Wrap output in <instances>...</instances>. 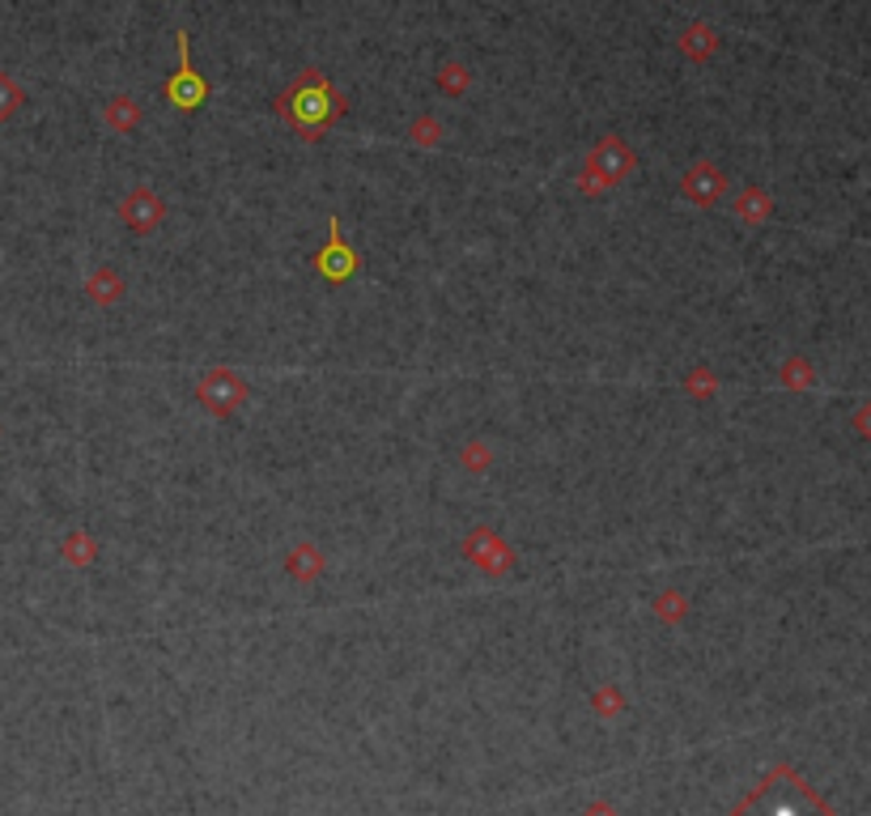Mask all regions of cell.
Listing matches in <instances>:
<instances>
[{
    "instance_id": "30bf717a",
    "label": "cell",
    "mask_w": 871,
    "mask_h": 816,
    "mask_svg": "<svg viewBox=\"0 0 871 816\" xmlns=\"http://www.w3.org/2000/svg\"><path fill=\"white\" fill-rule=\"evenodd\" d=\"M137 119H140V107L133 103V98H115V103L107 107V124L115 128V133H128Z\"/></svg>"
},
{
    "instance_id": "7c38bea8",
    "label": "cell",
    "mask_w": 871,
    "mask_h": 816,
    "mask_svg": "<svg viewBox=\"0 0 871 816\" xmlns=\"http://www.w3.org/2000/svg\"><path fill=\"white\" fill-rule=\"evenodd\" d=\"M735 213L744 221H762L765 213H769V200H765L762 191H744V196L735 200Z\"/></svg>"
},
{
    "instance_id": "9c48e42d",
    "label": "cell",
    "mask_w": 871,
    "mask_h": 816,
    "mask_svg": "<svg viewBox=\"0 0 871 816\" xmlns=\"http://www.w3.org/2000/svg\"><path fill=\"white\" fill-rule=\"evenodd\" d=\"M681 48L693 55V60H706V55L714 52V30L702 27V22H697V27H689L681 34Z\"/></svg>"
},
{
    "instance_id": "6da1fadb",
    "label": "cell",
    "mask_w": 871,
    "mask_h": 816,
    "mask_svg": "<svg viewBox=\"0 0 871 816\" xmlns=\"http://www.w3.org/2000/svg\"><path fill=\"white\" fill-rule=\"evenodd\" d=\"M276 107H281V115H285L298 133L315 136V133H324L327 124H332V115L340 111V94L332 90V82H327L319 69H306L298 82L281 94Z\"/></svg>"
},
{
    "instance_id": "52a82bcc",
    "label": "cell",
    "mask_w": 871,
    "mask_h": 816,
    "mask_svg": "<svg viewBox=\"0 0 871 816\" xmlns=\"http://www.w3.org/2000/svg\"><path fill=\"white\" fill-rule=\"evenodd\" d=\"M119 218H124V226H133L137 234H149V230H158V226H162L166 205L149 188H137L133 196H124V205H119Z\"/></svg>"
},
{
    "instance_id": "5b68a950",
    "label": "cell",
    "mask_w": 871,
    "mask_h": 816,
    "mask_svg": "<svg viewBox=\"0 0 871 816\" xmlns=\"http://www.w3.org/2000/svg\"><path fill=\"white\" fill-rule=\"evenodd\" d=\"M204 94H209V85H204V77L191 69V60H188V34L179 30V73L166 82V98L175 103V107H183V111H191V107H200L204 103Z\"/></svg>"
},
{
    "instance_id": "4fadbf2b",
    "label": "cell",
    "mask_w": 871,
    "mask_h": 816,
    "mask_svg": "<svg viewBox=\"0 0 871 816\" xmlns=\"http://www.w3.org/2000/svg\"><path fill=\"white\" fill-rule=\"evenodd\" d=\"M90 294H94L98 302H111L115 294H119V276H115L111 269H98V276L90 281Z\"/></svg>"
},
{
    "instance_id": "ba28073f",
    "label": "cell",
    "mask_w": 871,
    "mask_h": 816,
    "mask_svg": "<svg viewBox=\"0 0 871 816\" xmlns=\"http://www.w3.org/2000/svg\"><path fill=\"white\" fill-rule=\"evenodd\" d=\"M315 264H319V272H324V276H332V281H345V276L354 272L357 260H354V251L345 247V239H340V226H336V218H332V243L324 247V255H319Z\"/></svg>"
},
{
    "instance_id": "5bb4252c",
    "label": "cell",
    "mask_w": 871,
    "mask_h": 816,
    "mask_svg": "<svg viewBox=\"0 0 871 816\" xmlns=\"http://www.w3.org/2000/svg\"><path fill=\"white\" fill-rule=\"evenodd\" d=\"M18 103H22V90H18V85L0 73V119H4V115H13V111H18Z\"/></svg>"
},
{
    "instance_id": "3957f363",
    "label": "cell",
    "mask_w": 871,
    "mask_h": 816,
    "mask_svg": "<svg viewBox=\"0 0 871 816\" xmlns=\"http://www.w3.org/2000/svg\"><path fill=\"white\" fill-rule=\"evenodd\" d=\"M633 149H629L621 136H604L596 149H591V158H587V175H583V188L587 191H599V188H612V184H621L629 170H633Z\"/></svg>"
},
{
    "instance_id": "8992f818",
    "label": "cell",
    "mask_w": 871,
    "mask_h": 816,
    "mask_svg": "<svg viewBox=\"0 0 871 816\" xmlns=\"http://www.w3.org/2000/svg\"><path fill=\"white\" fill-rule=\"evenodd\" d=\"M684 200H693L697 209H710V205H718L723 200V191H727V175L718 170L714 163H697L684 170Z\"/></svg>"
},
{
    "instance_id": "277c9868",
    "label": "cell",
    "mask_w": 871,
    "mask_h": 816,
    "mask_svg": "<svg viewBox=\"0 0 871 816\" xmlns=\"http://www.w3.org/2000/svg\"><path fill=\"white\" fill-rule=\"evenodd\" d=\"M196 396H200V405L209 408V412H234V408H243V400H246V379L239 370L218 366V370H209V375L200 379Z\"/></svg>"
},
{
    "instance_id": "7a4b0ae2",
    "label": "cell",
    "mask_w": 871,
    "mask_h": 816,
    "mask_svg": "<svg viewBox=\"0 0 871 816\" xmlns=\"http://www.w3.org/2000/svg\"><path fill=\"white\" fill-rule=\"evenodd\" d=\"M739 816H825V813L817 808V795L804 787L799 778L774 774L769 783H762V787L739 804Z\"/></svg>"
},
{
    "instance_id": "8fae6325",
    "label": "cell",
    "mask_w": 871,
    "mask_h": 816,
    "mask_svg": "<svg viewBox=\"0 0 871 816\" xmlns=\"http://www.w3.org/2000/svg\"><path fill=\"white\" fill-rule=\"evenodd\" d=\"M290 571L302 574V578H315V574H319V553H315V544H298V548L290 553Z\"/></svg>"
}]
</instances>
